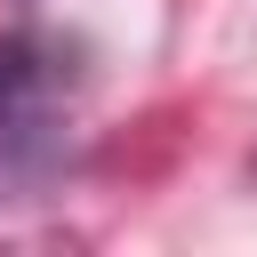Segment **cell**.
Returning <instances> with one entry per match:
<instances>
[{"instance_id":"obj_1","label":"cell","mask_w":257,"mask_h":257,"mask_svg":"<svg viewBox=\"0 0 257 257\" xmlns=\"http://www.w3.org/2000/svg\"><path fill=\"white\" fill-rule=\"evenodd\" d=\"M40 88V48L32 40H0V120H16Z\"/></svg>"}]
</instances>
